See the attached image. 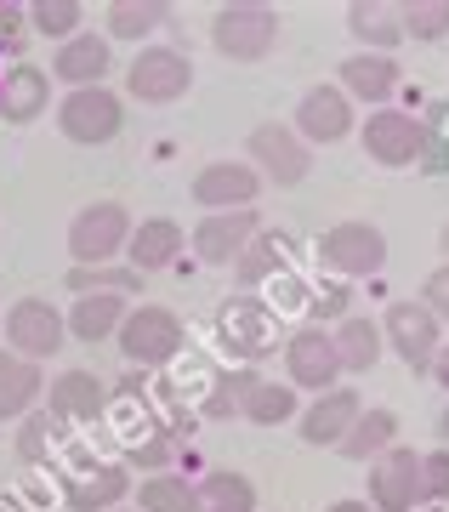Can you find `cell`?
<instances>
[{"instance_id":"1","label":"cell","mask_w":449,"mask_h":512,"mask_svg":"<svg viewBox=\"0 0 449 512\" xmlns=\"http://www.w3.org/2000/svg\"><path fill=\"white\" fill-rule=\"evenodd\" d=\"M216 342L222 353L234 359V365H262L268 353H279L285 342V325H279V313L262 302V296H228L222 308H216Z\"/></svg>"},{"instance_id":"2","label":"cell","mask_w":449,"mask_h":512,"mask_svg":"<svg viewBox=\"0 0 449 512\" xmlns=\"http://www.w3.org/2000/svg\"><path fill=\"white\" fill-rule=\"evenodd\" d=\"M211 46L228 63H268L273 46H279V12L262 6V0H234V6L216 12Z\"/></svg>"},{"instance_id":"3","label":"cell","mask_w":449,"mask_h":512,"mask_svg":"<svg viewBox=\"0 0 449 512\" xmlns=\"http://www.w3.org/2000/svg\"><path fill=\"white\" fill-rule=\"evenodd\" d=\"M126 239H131V211L120 200H97V205H80L69 222V256L74 268H108L126 256Z\"/></svg>"},{"instance_id":"4","label":"cell","mask_w":449,"mask_h":512,"mask_svg":"<svg viewBox=\"0 0 449 512\" xmlns=\"http://www.w3.org/2000/svg\"><path fill=\"white\" fill-rule=\"evenodd\" d=\"M120 353H126L131 365L143 370H160V365H177V353L188 348V330H182V319L171 308H160V302H143V308L126 313V325H120Z\"/></svg>"},{"instance_id":"5","label":"cell","mask_w":449,"mask_h":512,"mask_svg":"<svg viewBox=\"0 0 449 512\" xmlns=\"http://www.w3.org/2000/svg\"><path fill=\"white\" fill-rule=\"evenodd\" d=\"M126 92L137 103H148V109H171V103H182L194 92V63L177 46H143L126 69Z\"/></svg>"},{"instance_id":"6","label":"cell","mask_w":449,"mask_h":512,"mask_svg":"<svg viewBox=\"0 0 449 512\" xmlns=\"http://www.w3.org/2000/svg\"><path fill=\"white\" fill-rule=\"evenodd\" d=\"M63 348H69V325L46 296H18L6 308V353H18L29 365H46Z\"/></svg>"},{"instance_id":"7","label":"cell","mask_w":449,"mask_h":512,"mask_svg":"<svg viewBox=\"0 0 449 512\" xmlns=\"http://www.w3.org/2000/svg\"><path fill=\"white\" fill-rule=\"evenodd\" d=\"M126 126V103L120 92H108V86H80L57 103V131L80 148H97V143H114Z\"/></svg>"},{"instance_id":"8","label":"cell","mask_w":449,"mask_h":512,"mask_svg":"<svg viewBox=\"0 0 449 512\" xmlns=\"http://www.w3.org/2000/svg\"><path fill=\"white\" fill-rule=\"evenodd\" d=\"M319 262L330 274L342 279H370L387 268V234H381L376 222H336V228H324L319 239Z\"/></svg>"},{"instance_id":"9","label":"cell","mask_w":449,"mask_h":512,"mask_svg":"<svg viewBox=\"0 0 449 512\" xmlns=\"http://www.w3.org/2000/svg\"><path fill=\"white\" fill-rule=\"evenodd\" d=\"M245 165L273 188H296L307 171H313V154H307V143L290 126L268 120V126H256L251 137H245Z\"/></svg>"},{"instance_id":"10","label":"cell","mask_w":449,"mask_h":512,"mask_svg":"<svg viewBox=\"0 0 449 512\" xmlns=\"http://www.w3.org/2000/svg\"><path fill=\"white\" fill-rule=\"evenodd\" d=\"M364 160H376L381 171H404V165L421 160V114L410 109H376L364 114Z\"/></svg>"},{"instance_id":"11","label":"cell","mask_w":449,"mask_h":512,"mask_svg":"<svg viewBox=\"0 0 449 512\" xmlns=\"http://www.w3.org/2000/svg\"><path fill=\"white\" fill-rule=\"evenodd\" d=\"M381 348H393L410 370H427L432 353L444 348V325L421 302H393L381 313Z\"/></svg>"},{"instance_id":"12","label":"cell","mask_w":449,"mask_h":512,"mask_svg":"<svg viewBox=\"0 0 449 512\" xmlns=\"http://www.w3.org/2000/svg\"><path fill=\"white\" fill-rule=\"evenodd\" d=\"M285 376L296 393H330L342 382V365H336V342L324 325H302L296 336H285Z\"/></svg>"},{"instance_id":"13","label":"cell","mask_w":449,"mask_h":512,"mask_svg":"<svg viewBox=\"0 0 449 512\" xmlns=\"http://www.w3.org/2000/svg\"><path fill=\"white\" fill-rule=\"evenodd\" d=\"M256 194H262V177H256L245 160H211V165L194 171V205H205V217L251 211Z\"/></svg>"},{"instance_id":"14","label":"cell","mask_w":449,"mask_h":512,"mask_svg":"<svg viewBox=\"0 0 449 512\" xmlns=\"http://www.w3.org/2000/svg\"><path fill=\"white\" fill-rule=\"evenodd\" d=\"M421 501L427 495H421V456L415 450L393 444L387 456L370 461V507L376 512H415Z\"/></svg>"},{"instance_id":"15","label":"cell","mask_w":449,"mask_h":512,"mask_svg":"<svg viewBox=\"0 0 449 512\" xmlns=\"http://www.w3.org/2000/svg\"><path fill=\"white\" fill-rule=\"evenodd\" d=\"M262 234V217L251 211H222V217H199V228L188 234V245H194V256L205 262V268H234L239 256H245V245Z\"/></svg>"},{"instance_id":"16","label":"cell","mask_w":449,"mask_h":512,"mask_svg":"<svg viewBox=\"0 0 449 512\" xmlns=\"http://www.w3.org/2000/svg\"><path fill=\"white\" fill-rule=\"evenodd\" d=\"M296 137L302 143H342L353 131V97L342 86H307L302 103H296Z\"/></svg>"},{"instance_id":"17","label":"cell","mask_w":449,"mask_h":512,"mask_svg":"<svg viewBox=\"0 0 449 512\" xmlns=\"http://www.w3.org/2000/svg\"><path fill=\"white\" fill-rule=\"evenodd\" d=\"M137 478L120 467V461H91V467H74L63 478V501L74 512H120V501L131 495Z\"/></svg>"},{"instance_id":"18","label":"cell","mask_w":449,"mask_h":512,"mask_svg":"<svg viewBox=\"0 0 449 512\" xmlns=\"http://www.w3.org/2000/svg\"><path fill=\"white\" fill-rule=\"evenodd\" d=\"M182 245H188V234H182V222L171 217H143L131 222V239H126V268L131 274H165L171 262L182 256Z\"/></svg>"},{"instance_id":"19","label":"cell","mask_w":449,"mask_h":512,"mask_svg":"<svg viewBox=\"0 0 449 512\" xmlns=\"http://www.w3.org/2000/svg\"><path fill=\"white\" fill-rule=\"evenodd\" d=\"M52 109V74L40 63H18V69H0V120L6 126H29Z\"/></svg>"},{"instance_id":"20","label":"cell","mask_w":449,"mask_h":512,"mask_svg":"<svg viewBox=\"0 0 449 512\" xmlns=\"http://www.w3.org/2000/svg\"><path fill=\"white\" fill-rule=\"evenodd\" d=\"M359 410H364V399L353 393V387H330V393H319V399L296 416L302 421V444H313V450H336V444L347 439V427H353Z\"/></svg>"},{"instance_id":"21","label":"cell","mask_w":449,"mask_h":512,"mask_svg":"<svg viewBox=\"0 0 449 512\" xmlns=\"http://www.w3.org/2000/svg\"><path fill=\"white\" fill-rule=\"evenodd\" d=\"M108 69H114V52H108V35H97V29H80L74 40H63V46L52 52V74L69 86V92L103 86Z\"/></svg>"},{"instance_id":"22","label":"cell","mask_w":449,"mask_h":512,"mask_svg":"<svg viewBox=\"0 0 449 512\" xmlns=\"http://www.w3.org/2000/svg\"><path fill=\"white\" fill-rule=\"evenodd\" d=\"M398 63L393 57H381V52H353L342 63V92L347 97H359V103H370V109H387L398 92Z\"/></svg>"},{"instance_id":"23","label":"cell","mask_w":449,"mask_h":512,"mask_svg":"<svg viewBox=\"0 0 449 512\" xmlns=\"http://www.w3.org/2000/svg\"><path fill=\"white\" fill-rule=\"evenodd\" d=\"M126 313H131L126 296L91 291V296H74V308L63 313V325H69L74 342H114L120 325H126Z\"/></svg>"},{"instance_id":"24","label":"cell","mask_w":449,"mask_h":512,"mask_svg":"<svg viewBox=\"0 0 449 512\" xmlns=\"http://www.w3.org/2000/svg\"><path fill=\"white\" fill-rule=\"evenodd\" d=\"M330 342H336V365H342V376H370V370L381 365V325L376 319H364V313H353V319H342V325L330 330Z\"/></svg>"},{"instance_id":"25","label":"cell","mask_w":449,"mask_h":512,"mask_svg":"<svg viewBox=\"0 0 449 512\" xmlns=\"http://www.w3.org/2000/svg\"><path fill=\"white\" fill-rule=\"evenodd\" d=\"M108 410V382L91 370H63L52 382V421H97Z\"/></svg>"},{"instance_id":"26","label":"cell","mask_w":449,"mask_h":512,"mask_svg":"<svg viewBox=\"0 0 449 512\" xmlns=\"http://www.w3.org/2000/svg\"><path fill=\"white\" fill-rule=\"evenodd\" d=\"M347 29L359 40V52H381V57H393V46L404 40L398 6H387V0H353L347 6Z\"/></svg>"},{"instance_id":"27","label":"cell","mask_w":449,"mask_h":512,"mask_svg":"<svg viewBox=\"0 0 449 512\" xmlns=\"http://www.w3.org/2000/svg\"><path fill=\"white\" fill-rule=\"evenodd\" d=\"M398 444V416L387 410V404H370V410H359L353 416V427H347V439L336 444L347 461H376V456H387Z\"/></svg>"},{"instance_id":"28","label":"cell","mask_w":449,"mask_h":512,"mask_svg":"<svg viewBox=\"0 0 449 512\" xmlns=\"http://www.w3.org/2000/svg\"><path fill=\"white\" fill-rule=\"evenodd\" d=\"M40 393H46V376H40V365H29V359H18V353L0 348V421L29 416Z\"/></svg>"},{"instance_id":"29","label":"cell","mask_w":449,"mask_h":512,"mask_svg":"<svg viewBox=\"0 0 449 512\" xmlns=\"http://www.w3.org/2000/svg\"><path fill=\"white\" fill-rule=\"evenodd\" d=\"M290 239L285 234H273V228H262V234L245 245V256L234 262V274H239V285L245 291H262V285H273L279 274H290Z\"/></svg>"},{"instance_id":"30","label":"cell","mask_w":449,"mask_h":512,"mask_svg":"<svg viewBox=\"0 0 449 512\" xmlns=\"http://www.w3.org/2000/svg\"><path fill=\"white\" fill-rule=\"evenodd\" d=\"M194 512H256V484L234 467H216L194 484Z\"/></svg>"},{"instance_id":"31","label":"cell","mask_w":449,"mask_h":512,"mask_svg":"<svg viewBox=\"0 0 449 512\" xmlns=\"http://www.w3.org/2000/svg\"><path fill=\"white\" fill-rule=\"evenodd\" d=\"M239 416L256 421V427H279V421L296 416V387L290 382H268V376H256L245 404H239Z\"/></svg>"},{"instance_id":"32","label":"cell","mask_w":449,"mask_h":512,"mask_svg":"<svg viewBox=\"0 0 449 512\" xmlns=\"http://www.w3.org/2000/svg\"><path fill=\"white\" fill-rule=\"evenodd\" d=\"M251 382H256V370H245V365H234V370H211V387L199 393V416H211V421L239 416V404H245Z\"/></svg>"},{"instance_id":"33","label":"cell","mask_w":449,"mask_h":512,"mask_svg":"<svg viewBox=\"0 0 449 512\" xmlns=\"http://www.w3.org/2000/svg\"><path fill=\"white\" fill-rule=\"evenodd\" d=\"M415 165L427 177H449V97L427 103V114H421V160Z\"/></svg>"},{"instance_id":"34","label":"cell","mask_w":449,"mask_h":512,"mask_svg":"<svg viewBox=\"0 0 449 512\" xmlns=\"http://www.w3.org/2000/svg\"><path fill=\"white\" fill-rule=\"evenodd\" d=\"M108 35L114 40H143L165 23V6L160 0H108Z\"/></svg>"},{"instance_id":"35","label":"cell","mask_w":449,"mask_h":512,"mask_svg":"<svg viewBox=\"0 0 449 512\" xmlns=\"http://www.w3.org/2000/svg\"><path fill=\"white\" fill-rule=\"evenodd\" d=\"M137 501H143V512H194V484L182 473H143Z\"/></svg>"},{"instance_id":"36","label":"cell","mask_w":449,"mask_h":512,"mask_svg":"<svg viewBox=\"0 0 449 512\" xmlns=\"http://www.w3.org/2000/svg\"><path fill=\"white\" fill-rule=\"evenodd\" d=\"M80 23H86V6L80 0H40V6H29V35H46L57 46L80 35Z\"/></svg>"},{"instance_id":"37","label":"cell","mask_w":449,"mask_h":512,"mask_svg":"<svg viewBox=\"0 0 449 512\" xmlns=\"http://www.w3.org/2000/svg\"><path fill=\"white\" fill-rule=\"evenodd\" d=\"M69 291L74 296H91V291H108V296H137L143 291V274H131V268H74L69 274Z\"/></svg>"},{"instance_id":"38","label":"cell","mask_w":449,"mask_h":512,"mask_svg":"<svg viewBox=\"0 0 449 512\" xmlns=\"http://www.w3.org/2000/svg\"><path fill=\"white\" fill-rule=\"evenodd\" d=\"M398 23L410 40H444L449 35V0H410L398 6Z\"/></svg>"},{"instance_id":"39","label":"cell","mask_w":449,"mask_h":512,"mask_svg":"<svg viewBox=\"0 0 449 512\" xmlns=\"http://www.w3.org/2000/svg\"><path fill=\"white\" fill-rule=\"evenodd\" d=\"M171 456H177V433L171 427H148L143 439L131 444V461L143 473H171Z\"/></svg>"},{"instance_id":"40","label":"cell","mask_w":449,"mask_h":512,"mask_svg":"<svg viewBox=\"0 0 449 512\" xmlns=\"http://www.w3.org/2000/svg\"><path fill=\"white\" fill-rule=\"evenodd\" d=\"M415 302H421V308H427L432 319H438V325H449V262H438V268H432Z\"/></svg>"},{"instance_id":"41","label":"cell","mask_w":449,"mask_h":512,"mask_svg":"<svg viewBox=\"0 0 449 512\" xmlns=\"http://www.w3.org/2000/svg\"><path fill=\"white\" fill-rule=\"evenodd\" d=\"M23 40H29V6L0 0V52H23Z\"/></svg>"},{"instance_id":"42","label":"cell","mask_w":449,"mask_h":512,"mask_svg":"<svg viewBox=\"0 0 449 512\" xmlns=\"http://www.w3.org/2000/svg\"><path fill=\"white\" fill-rule=\"evenodd\" d=\"M421 495L427 501H449V450L421 456Z\"/></svg>"},{"instance_id":"43","label":"cell","mask_w":449,"mask_h":512,"mask_svg":"<svg viewBox=\"0 0 449 512\" xmlns=\"http://www.w3.org/2000/svg\"><path fill=\"white\" fill-rule=\"evenodd\" d=\"M46 439H52V416H35L18 433V456L23 461H40V456H46Z\"/></svg>"},{"instance_id":"44","label":"cell","mask_w":449,"mask_h":512,"mask_svg":"<svg viewBox=\"0 0 449 512\" xmlns=\"http://www.w3.org/2000/svg\"><path fill=\"white\" fill-rule=\"evenodd\" d=\"M313 319H336V313H347V285H313Z\"/></svg>"},{"instance_id":"45","label":"cell","mask_w":449,"mask_h":512,"mask_svg":"<svg viewBox=\"0 0 449 512\" xmlns=\"http://www.w3.org/2000/svg\"><path fill=\"white\" fill-rule=\"evenodd\" d=\"M427 376H432V382H438V387H444V393H449V342H444V348H438V353H432Z\"/></svg>"},{"instance_id":"46","label":"cell","mask_w":449,"mask_h":512,"mask_svg":"<svg viewBox=\"0 0 449 512\" xmlns=\"http://www.w3.org/2000/svg\"><path fill=\"white\" fill-rule=\"evenodd\" d=\"M324 512H376V507H370V501H330Z\"/></svg>"},{"instance_id":"47","label":"cell","mask_w":449,"mask_h":512,"mask_svg":"<svg viewBox=\"0 0 449 512\" xmlns=\"http://www.w3.org/2000/svg\"><path fill=\"white\" fill-rule=\"evenodd\" d=\"M438 251H444V262H449V222L438 228Z\"/></svg>"},{"instance_id":"48","label":"cell","mask_w":449,"mask_h":512,"mask_svg":"<svg viewBox=\"0 0 449 512\" xmlns=\"http://www.w3.org/2000/svg\"><path fill=\"white\" fill-rule=\"evenodd\" d=\"M438 433H444V450H449V410L438 416Z\"/></svg>"}]
</instances>
